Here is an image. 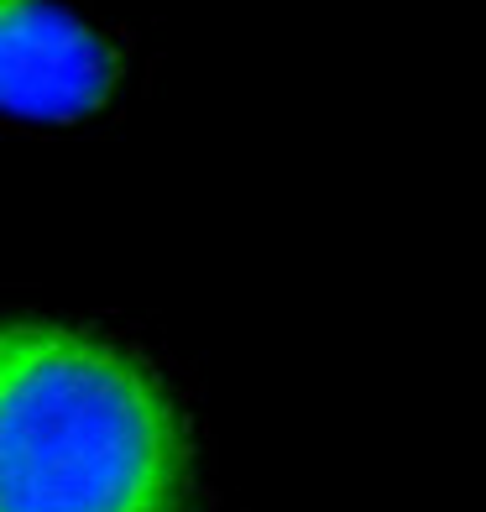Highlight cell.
<instances>
[{
  "instance_id": "cell-1",
  "label": "cell",
  "mask_w": 486,
  "mask_h": 512,
  "mask_svg": "<svg viewBox=\"0 0 486 512\" xmlns=\"http://www.w3.org/2000/svg\"><path fill=\"white\" fill-rule=\"evenodd\" d=\"M194 450L162 377L63 324H0V512H189Z\"/></svg>"
},
{
  "instance_id": "cell-2",
  "label": "cell",
  "mask_w": 486,
  "mask_h": 512,
  "mask_svg": "<svg viewBox=\"0 0 486 512\" xmlns=\"http://www.w3.org/2000/svg\"><path fill=\"white\" fill-rule=\"evenodd\" d=\"M121 58L58 0H0V115L74 126L110 105Z\"/></svg>"
}]
</instances>
